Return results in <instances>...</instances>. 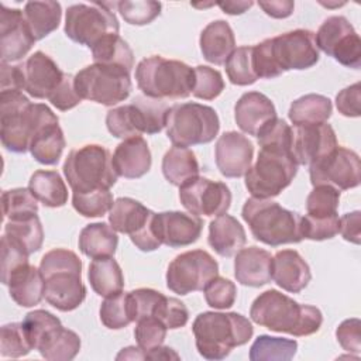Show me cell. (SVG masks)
<instances>
[{"instance_id": "obj_60", "label": "cell", "mask_w": 361, "mask_h": 361, "mask_svg": "<svg viewBox=\"0 0 361 361\" xmlns=\"http://www.w3.org/2000/svg\"><path fill=\"white\" fill-rule=\"evenodd\" d=\"M258 6L265 11L267 16L272 18H286L293 13L295 8V3L290 0L258 1Z\"/></svg>"}, {"instance_id": "obj_63", "label": "cell", "mask_w": 361, "mask_h": 361, "mask_svg": "<svg viewBox=\"0 0 361 361\" xmlns=\"http://www.w3.org/2000/svg\"><path fill=\"white\" fill-rule=\"evenodd\" d=\"M252 1H220L217 6L223 10V13L230 16H237L245 13L250 7H252Z\"/></svg>"}, {"instance_id": "obj_20", "label": "cell", "mask_w": 361, "mask_h": 361, "mask_svg": "<svg viewBox=\"0 0 361 361\" xmlns=\"http://www.w3.org/2000/svg\"><path fill=\"white\" fill-rule=\"evenodd\" d=\"M203 230L199 216L183 212H161L154 216V231L161 244L179 248L196 243Z\"/></svg>"}, {"instance_id": "obj_22", "label": "cell", "mask_w": 361, "mask_h": 361, "mask_svg": "<svg viewBox=\"0 0 361 361\" xmlns=\"http://www.w3.org/2000/svg\"><path fill=\"white\" fill-rule=\"evenodd\" d=\"M252 142L237 131L223 133L214 147L217 169L226 178L244 176L252 164Z\"/></svg>"}, {"instance_id": "obj_64", "label": "cell", "mask_w": 361, "mask_h": 361, "mask_svg": "<svg viewBox=\"0 0 361 361\" xmlns=\"http://www.w3.org/2000/svg\"><path fill=\"white\" fill-rule=\"evenodd\" d=\"M117 360H144V353H142V350L137 345V347H133V345H130V347H126V348H123L118 354H117V357H116Z\"/></svg>"}, {"instance_id": "obj_43", "label": "cell", "mask_w": 361, "mask_h": 361, "mask_svg": "<svg viewBox=\"0 0 361 361\" xmlns=\"http://www.w3.org/2000/svg\"><path fill=\"white\" fill-rule=\"evenodd\" d=\"M227 78L233 85L248 86L257 82V75L252 66V47L243 45L233 51L224 63Z\"/></svg>"}, {"instance_id": "obj_4", "label": "cell", "mask_w": 361, "mask_h": 361, "mask_svg": "<svg viewBox=\"0 0 361 361\" xmlns=\"http://www.w3.org/2000/svg\"><path fill=\"white\" fill-rule=\"evenodd\" d=\"M243 220L248 224L252 237L271 247L296 244L300 235V214L282 207L271 199L250 197L241 210Z\"/></svg>"}, {"instance_id": "obj_12", "label": "cell", "mask_w": 361, "mask_h": 361, "mask_svg": "<svg viewBox=\"0 0 361 361\" xmlns=\"http://www.w3.org/2000/svg\"><path fill=\"white\" fill-rule=\"evenodd\" d=\"M219 275L217 261L204 250H190L176 255L166 269V286L178 295L203 290Z\"/></svg>"}, {"instance_id": "obj_9", "label": "cell", "mask_w": 361, "mask_h": 361, "mask_svg": "<svg viewBox=\"0 0 361 361\" xmlns=\"http://www.w3.org/2000/svg\"><path fill=\"white\" fill-rule=\"evenodd\" d=\"M128 71L106 65H87L75 75V87L86 100L114 106L124 102L133 89Z\"/></svg>"}, {"instance_id": "obj_59", "label": "cell", "mask_w": 361, "mask_h": 361, "mask_svg": "<svg viewBox=\"0 0 361 361\" xmlns=\"http://www.w3.org/2000/svg\"><path fill=\"white\" fill-rule=\"evenodd\" d=\"M338 233L345 241L360 244L361 240V213L358 210L345 213L340 217Z\"/></svg>"}, {"instance_id": "obj_57", "label": "cell", "mask_w": 361, "mask_h": 361, "mask_svg": "<svg viewBox=\"0 0 361 361\" xmlns=\"http://www.w3.org/2000/svg\"><path fill=\"white\" fill-rule=\"evenodd\" d=\"M361 322L357 317L347 319L341 322L336 330V337L343 350L354 354H360L361 351V333H360Z\"/></svg>"}, {"instance_id": "obj_39", "label": "cell", "mask_w": 361, "mask_h": 361, "mask_svg": "<svg viewBox=\"0 0 361 361\" xmlns=\"http://www.w3.org/2000/svg\"><path fill=\"white\" fill-rule=\"evenodd\" d=\"M66 145L63 131L58 123L44 127L32 140L30 152L32 158L42 165H55L62 157Z\"/></svg>"}, {"instance_id": "obj_30", "label": "cell", "mask_w": 361, "mask_h": 361, "mask_svg": "<svg viewBox=\"0 0 361 361\" xmlns=\"http://www.w3.org/2000/svg\"><path fill=\"white\" fill-rule=\"evenodd\" d=\"M199 45L203 58L213 65H224L235 49V37L224 20L209 23L200 32Z\"/></svg>"}, {"instance_id": "obj_14", "label": "cell", "mask_w": 361, "mask_h": 361, "mask_svg": "<svg viewBox=\"0 0 361 361\" xmlns=\"http://www.w3.org/2000/svg\"><path fill=\"white\" fill-rule=\"evenodd\" d=\"M269 52L276 68L283 73L286 71H303L319 62V49L314 42V32L298 28L268 38Z\"/></svg>"}, {"instance_id": "obj_53", "label": "cell", "mask_w": 361, "mask_h": 361, "mask_svg": "<svg viewBox=\"0 0 361 361\" xmlns=\"http://www.w3.org/2000/svg\"><path fill=\"white\" fill-rule=\"evenodd\" d=\"M166 330L168 329L165 324L155 316H144L138 319L134 329L137 345L142 351H148L161 345L166 337Z\"/></svg>"}, {"instance_id": "obj_5", "label": "cell", "mask_w": 361, "mask_h": 361, "mask_svg": "<svg viewBox=\"0 0 361 361\" xmlns=\"http://www.w3.org/2000/svg\"><path fill=\"white\" fill-rule=\"evenodd\" d=\"M135 82L148 97L186 99L193 90L195 69L182 61L152 55L138 62Z\"/></svg>"}, {"instance_id": "obj_17", "label": "cell", "mask_w": 361, "mask_h": 361, "mask_svg": "<svg viewBox=\"0 0 361 361\" xmlns=\"http://www.w3.org/2000/svg\"><path fill=\"white\" fill-rule=\"evenodd\" d=\"M45 279V300L59 312L78 309L86 298L82 282V267L52 269L42 274Z\"/></svg>"}, {"instance_id": "obj_2", "label": "cell", "mask_w": 361, "mask_h": 361, "mask_svg": "<svg viewBox=\"0 0 361 361\" xmlns=\"http://www.w3.org/2000/svg\"><path fill=\"white\" fill-rule=\"evenodd\" d=\"M250 317L271 331L295 337L314 334L323 323V314L316 306L298 303L276 289H268L254 299Z\"/></svg>"}, {"instance_id": "obj_26", "label": "cell", "mask_w": 361, "mask_h": 361, "mask_svg": "<svg viewBox=\"0 0 361 361\" xmlns=\"http://www.w3.org/2000/svg\"><path fill=\"white\" fill-rule=\"evenodd\" d=\"M234 276L238 283L251 288L267 285L272 279V255L251 245L241 248L234 258Z\"/></svg>"}, {"instance_id": "obj_54", "label": "cell", "mask_w": 361, "mask_h": 361, "mask_svg": "<svg viewBox=\"0 0 361 361\" xmlns=\"http://www.w3.org/2000/svg\"><path fill=\"white\" fill-rule=\"evenodd\" d=\"M206 303L214 309H228L234 305L237 298V288L234 282L223 276H214L203 289Z\"/></svg>"}, {"instance_id": "obj_62", "label": "cell", "mask_w": 361, "mask_h": 361, "mask_svg": "<svg viewBox=\"0 0 361 361\" xmlns=\"http://www.w3.org/2000/svg\"><path fill=\"white\" fill-rule=\"evenodd\" d=\"M142 353H144V360H179L180 358L171 347H165L162 344Z\"/></svg>"}, {"instance_id": "obj_52", "label": "cell", "mask_w": 361, "mask_h": 361, "mask_svg": "<svg viewBox=\"0 0 361 361\" xmlns=\"http://www.w3.org/2000/svg\"><path fill=\"white\" fill-rule=\"evenodd\" d=\"M151 316L159 319L168 330H175L183 327L188 323L189 310L179 299L162 295L157 302Z\"/></svg>"}, {"instance_id": "obj_28", "label": "cell", "mask_w": 361, "mask_h": 361, "mask_svg": "<svg viewBox=\"0 0 361 361\" xmlns=\"http://www.w3.org/2000/svg\"><path fill=\"white\" fill-rule=\"evenodd\" d=\"M1 282L8 286L10 298L18 306L32 307L44 299L45 279L39 268H35L30 262L17 267Z\"/></svg>"}, {"instance_id": "obj_24", "label": "cell", "mask_w": 361, "mask_h": 361, "mask_svg": "<svg viewBox=\"0 0 361 361\" xmlns=\"http://www.w3.org/2000/svg\"><path fill=\"white\" fill-rule=\"evenodd\" d=\"M124 106L130 126L135 135L158 134L165 128L169 110L166 100L138 94L130 104Z\"/></svg>"}, {"instance_id": "obj_25", "label": "cell", "mask_w": 361, "mask_h": 361, "mask_svg": "<svg viewBox=\"0 0 361 361\" xmlns=\"http://www.w3.org/2000/svg\"><path fill=\"white\" fill-rule=\"evenodd\" d=\"M114 171L118 176L138 179L144 176L152 164L151 151L144 137H131L123 140L111 157Z\"/></svg>"}, {"instance_id": "obj_21", "label": "cell", "mask_w": 361, "mask_h": 361, "mask_svg": "<svg viewBox=\"0 0 361 361\" xmlns=\"http://www.w3.org/2000/svg\"><path fill=\"white\" fill-rule=\"evenodd\" d=\"M35 38L30 32L23 10L0 6V52L1 62L11 63L25 56Z\"/></svg>"}, {"instance_id": "obj_16", "label": "cell", "mask_w": 361, "mask_h": 361, "mask_svg": "<svg viewBox=\"0 0 361 361\" xmlns=\"http://www.w3.org/2000/svg\"><path fill=\"white\" fill-rule=\"evenodd\" d=\"M182 206L195 216H220L231 204V192L223 182L197 176L179 188Z\"/></svg>"}, {"instance_id": "obj_50", "label": "cell", "mask_w": 361, "mask_h": 361, "mask_svg": "<svg viewBox=\"0 0 361 361\" xmlns=\"http://www.w3.org/2000/svg\"><path fill=\"white\" fill-rule=\"evenodd\" d=\"M32 350L21 323H7L0 329V354L3 357L18 358Z\"/></svg>"}, {"instance_id": "obj_55", "label": "cell", "mask_w": 361, "mask_h": 361, "mask_svg": "<svg viewBox=\"0 0 361 361\" xmlns=\"http://www.w3.org/2000/svg\"><path fill=\"white\" fill-rule=\"evenodd\" d=\"M48 100L54 107H56L61 111H68L76 107L82 102V97L79 96L75 87V76L71 73H65L63 79L51 93Z\"/></svg>"}, {"instance_id": "obj_42", "label": "cell", "mask_w": 361, "mask_h": 361, "mask_svg": "<svg viewBox=\"0 0 361 361\" xmlns=\"http://www.w3.org/2000/svg\"><path fill=\"white\" fill-rule=\"evenodd\" d=\"M296 350H298L296 340L261 334L255 338V341L250 348V360L251 361H264V360L288 361L295 357Z\"/></svg>"}, {"instance_id": "obj_34", "label": "cell", "mask_w": 361, "mask_h": 361, "mask_svg": "<svg viewBox=\"0 0 361 361\" xmlns=\"http://www.w3.org/2000/svg\"><path fill=\"white\" fill-rule=\"evenodd\" d=\"M92 289L103 298L116 295L124 288V275L113 257L94 258L87 271Z\"/></svg>"}, {"instance_id": "obj_27", "label": "cell", "mask_w": 361, "mask_h": 361, "mask_svg": "<svg viewBox=\"0 0 361 361\" xmlns=\"http://www.w3.org/2000/svg\"><path fill=\"white\" fill-rule=\"evenodd\" d=\"M272 279L286 292L299 293L310 282L307 262L295 250H281L272 257Z\"/></svg>"}, {"instance_id": "obj_1", "label": "cell", "mask_w": 361, "mask_h": 361, "mask_svg": "<svg viewBox=\"0 0 361 361\" xmlns=\"http://www.w3.org/2000/svg\"><path fill=\"white\" fill-rule=\"evenodd\" d=\"M59 123L44 103H31L21 90L0 93V138L3 147L16 154L30 151L35 135L47 126Z\"/></svg>"}, {"instance_id": "obj_11", "label": "cell", "mask_w": 361, "mask_h": 361, "mask_svg": "<svg viewBox=\"0 0 361 361\" xmlns=\"http://www.w3.org/2000/svg\"><path fill=\"white\" fill-rule=\"evenodd\" d=\"M155 213L133 197H118L109 212L110 226L121 234H127L131 243L141 251L158 250L162 244L154 231Z\"/></svg>"}, {"instance_id": "obj_19", "label": "cell", "mask_w": 361, "mask_h": 361, "mask_svg": "<svg viewBox=\"0 0 361 361\" xmlns=\"http://www.w3.org/2000/svg\"><path fill=\"white\" fill-rule=\"evenodd\" d=\"M338 147L329 123L303 124L292 128V155L298 165H310Z\"/></svg>"}, {"instance_id": "obj_3", "label": "cell", "mask_w": 361, "mask_h": 361, "mask_svg": "<svg viewBox=\"0 0 361 361\" xmlns=\"http://www.w3.org/2000/svg\"><path fill=\"white\" fill-rule=\"evenodd\" d=\"M199 354L206 360H223L234 347L244 345L252 337L251 322L235 312H203L192 324Z\"/></svg>"}, {"instance_id": "obj_18", "label": "cell", "mask_w": 361, "mask_h": 361, "mask_svg": "<svg viewBox=\"0 0 361 361\" xmlns=\"http://www.w3.org/2000/svg\"><path fill=\"white\" fill-rule=\"evenodd\" d=\"M21 79V90L34 99H47L63 79L65 72L42 51H35L24 62L17 63Z\"/></svg>"}, {"instance_id": "obj_31", "label": "cell", "mask_w": 361, "mask_h": 361, "mask_svg": "<svg viewBox=\"0 0 361 361\" xmlns=\"http://www.w3.org/2000/svg\"><path fill=\"white\" fill-rule=\"evenodd\" d=\"M78 245L80 252L92 259L113 257L118 245L117 231L104 221L90 223L80 230Z\"/></svg>"}, {"instance_id": "obj_33", "label": "cell", "mask_w": 361, "mask_h": 361, "mask_svg": "<svg viewBox=\"0 0 361 361\" xmlns=\"http://www.w3.org/2000/svg\"><path fill=\"white\" fill-rule=\"evenodd\" d=\"M23 14L30 32L39 41L59 27L62 7L58 1H27Z\"/></svg>"}, {"instance_id": "obj_51", "label": "cell", "mask_w": 361, "mask_h": 361, "mask_svg": "<svg viewBox=\"0 0 361 361\" xmlns=\"http://www.w3.org/2000/svg\"><path fill=\"white\" fill-rule=\"evenodd\" d=\"M300 235L306 240L323 241L330 240L338 234L340 217L338 214L330 217H314V216H300Z\"/></svg>"}, {"instance_id": "obj_13", "label": "cell", "mask_w": 361, "mask_h": 361, "mask_svg": "<svg viewBox=\"0 0 361 361\" xmlns=\"http://www.w3.org/2000/svg\"><path fill=\"white\" fill-rule=\"evenodd\" d=\"M317 49L334 58L338 63L360 69L361 66V39L350 21L343 16L326 18L314 34Z\"/></svg>"}, {"instance_id": "obj_58", "label": "cell", "mask_w": 361, "mask_h": 361, "mask_svg": "<svg viewBox=\"0 0 361 361\" xmlns=\"http://www.w3.org/2000/svg\"><path fill=\"white\" fill-rule=\"evenodd\" d=\"M360 83H354L351 86L344 87L336 96V106L338 113L345 117H360V100H361V90Z\"/></svg>"}, {"instance_id": "obj_45", "label": "cell", "mask_w": 361, "mask_h": 361, "mask_svg": "<svg viewBox=\"0 0 361 361\" xmlns=\"http://www.w3.org/2000/svg\"><path fill=\"white\" fill-rule=\"evenodd\" d=\"M38 200L28 188H14L1 195L3 214L8 220L23 219L38 213Z\"/></svg>"}, {"instance_id": "obj_37", "label": "cell", "mask_w": 361, "mask_h": 361, "mask_svg": "<svg viewBox=\"0 0 361 361\" xmlns=\"http://www.w3.org/2000/svg\"><path fill=\"white\" fill-rule=\"evenodd\" d=\"M333 111L331 100L323 94L309 93L292 102L288 117L293 126L326 123Z\"/></svg>"}, {"instance_id": "obj_10", "label": "cell", "mask_w": 361, "mask_h": 361, "mask_svg": "<svg viewBox=\"0 0 361 361\" xmlns=\"http://www.w3.org/2000/svg\"><path fill=\"white\" fill-rule=\"evenodd\" d=\"M120 24L104 3H78L68 7L65 13L63 31L69 39L79 45L92 48L104 35L118 34Z\"/></svg>"}, {"instance_id": "obj_38", "label": "cell", "mask_w": 361, "mask_h": 361, "mask_svg": "<svg viewBox=\"0 0 361 361\" xmlns=\"http://www.w3.org/2000/svg\"><path fill=\"white\" fill-rule=\"evenodd\" d=\"M37 350L45 360L69 361L73 360L80 350V337L73 330L59 326L42 340Z\"/></svg>"}, {"instance_id": "obj_56", "label": "cell", "mask_w": 361, "mask_h": 361, "mask_svg": "<svg viewBox=\"0 0 361 361\" xmlns=\"http://www.w3.org/2000/svg\"><path fill=\"white\" fill-rule=\"evenodd\" d=\"M28 254L6 234L1 237V281H4L11 271L28 262Z\"/></svg>"}, {"instance_id": "obj_61", "label": "cell", "mask_w": 361, "mask_h": 361, "mask_svg": "<svg viewBox=\"0 0 361 361\" xmlns=\"http://www.w3.org/2000/svg\"><path fill=\"white\" fill-rule=\"evenodd\" d=\"M1 90H21L18 65L1 62Z\"/></svg>"}, {"instance_id": "obj_44", "label": "cell", "mask_w": 361, "mask_h": 361, "mask_svg": "<svg viewBox=\"0 0 361 361\" xmlns=\"http://www.w3.org/2000/svg\"><path fill=\"white\" fill-rule=\"evenodd\" d=\"M109 8L116 7L126 23L131 25H145L152 23L161 14V3L154 0H123L104 3Z\"/></svg>"}, {"instance_id": "obj_47", "label": "cell", "mask_w": 361, "mask_h": 361, "mask_svg": "<svg viewBox=\"0 0 361 361\" xmlns=\"http://www.w3.org/2000/svg\"><path fill=\"white\" fill-rule=\"evenodd\" d=\"M114 200L110 189L72 193V206L83 217H103L110 212Z\"/></svg>"}, {"instance_id": "obj_48", "label": "cell", "mask_w": 361, "mask_h": 361, "mask_svg": "<svg viewBox=\"0 0 361 361\" xmlns=\"http://www.w3.org/2000/svg\"><path fill=\"white\" fill-rule=\"evenodd\" d=\"M340 204V190L329 185L313 186L306 199V212L314 217L336 216Z\"/></svg>"}, {"instance_id": "obj_6", "label": "cell", "mask_w": 361, "mask_h": 361, "mask_svg": "<svg viewBox=\"0 0 361 361\" xmlns=\"http://www.w3.org/2000/svg\"><path fill=\"white\" fill-rule=\"evenodd\" d=\"M62 169L72 192L79 193L110 189L118 178L110 151L99 144H86L72 149Z\"/></svg>"}, {"instance_id": "obj_32", "label": "cell", "mask_w": 361, "mask_h": 361, "mask_svg": "<svg viewBox=\"0 0 361 361\" xmlns=\"http://www.w3.org/2000/svg\"><path fill=\"white\" fill-rule=\"evenodd\" d=\"M161 168L165 179L178 188L197 178L200 171L195 152L189 148L175 145L165 152Z\"/></svg>"}, {"instance_id": "obj_41", "label": "cell", "mask_w": 361, "mask_h": 361, "mask_svg": "<svg viewBox=\"0 0 361 361\" xmlns=\"http://www.w3.org/2000/svg\"><path fill=\"white\" fill-rule=\"evenodd\" d=\"M4 234L17 243L28 255L39 251L42 247L44 230L37 214L8 220L4 224Z\"/></svg>"}, {"instance_id": "obj_29", "label": "cell", "mask_w": 361, "mask_h": 361, "mask_svg": "<svg viewBox=\"0 0 361 361\" xmlns=\"http://www.w3.org/2000/svg\"><path fill=\"white\" fill-rule=\"evenodd\" d=\"M207 243L216 254L228 258L245 245V230L235 217L224 213L209 223Z\"/></svg>"}, {"instance_id": "obj_15", "label": "cell", "mask_w": 361, "mask_h": 361, "mask_svg": "<svg viewBox=\"0 0 361 361\" xmlns=\"http://www.w3.org/2000/svg\"><path fill=\"white\" fill-rule=\"evenodd\" d=\"M360 169L358 154L345 147H337L309 165V176L313 186L329 185L337 190H348L360 185Z\"/></svg>"}, {"instance_id": "obj_36", "label": "cell", "mask_w": 361, "mask_h": 361, "mask_svg": "<svg viewBox=\"0 0 361 361\" xmlns=\"http://www.w3.org/2000/svg\"><path fill=\"white\" fill-rule=\"evenodd\" d=\"M90 49L94 63L121 68L128 72L134 66L133 49L118 34L104 35Z\"/></svg>"}, {"instance_id": "obj_23", "label": "cell", "mask_w": 361, "mask_h": 361, "mask_svg": "<svg viewBox=\"0 0 361 361\" xmlns=\"http://www.w3.org/2000/svg\"><path fill=\"white\" fill-rule=\"evenodd\" d=\"M276 118V109L271 99L259 92L244 93L234 106V120L248 135H258L264 127Z\"/></svg>"}, {"instance_id": "obj_35", "label": "cell", "mask_w": 361, "mask_h": 361, "mask_svg": "<svg viewBox=\"0 0 361 361\" xmlns=\"http://www.w3.org/2000/svg\"><path fill=\"white\" fill-rule=\"evenodd\" d=\"M28 189L47 207H62L68 202V188L56 171H35L28 180Z\"/></svg>"}, {"instance_id": "obj_40", "label": "cell", "mask_w": 361, "mask_h": 361, "mask_svg": "<svg viewBox=\"0 0 361 361\" xmlns=\"http://www.w3.org/2000/svg\"><path fill=\"white\" fill-rule=\"evenodd\" d=\"M100 322L110 330H120L135 322V310L131 292H118L104 298L100 305Z\"/></svg>"}, {"instance_id": "obj_49", "label": "cell", "mask_w": 361, "mask_h": 361, "mask_svg": "<svg viewBox=\"0 0 361 361\" xmlns=\"http://www.w3.org/2000/svg\"><path fill=\"white\" fill-rule=\"evenodd\" d=\"M195 69V83L192 94L202 100H214L224 90L221 73L210 66L197 65Z\"/></svg>"}, {"instance_id": "obj_46", "label": "cell", "mask_w": 361, "mask_h": 361, "mask_svg": "<svg viewBox=\"0 0 361 361\" xmlns=\"http://www.w3.org/2000/svg\"><path fill=\"white\" fill-rule=\"evenodd\" d=\"M24 333L32 347V350H37L38 345L42 343V340L56 327L62 326L61 320L52 314L48 310L37 309L32 312H28L21 322Z\"/></svg>"}, {"instance_id": "obj_7", "label": "cell", "mask_w": 361, "mask_h": 361, "mask_svg": "<svg viewBox=\"0 0 361 361\" xmlns=\"http://www.w3.org/2000/svg\"><path fill=\"white\" fill-rule=\"evenodd\" d=\"M166 135L175 147H195L216 138L220 120L210 106L188 102L169 107L165 124Z\"/></svg>"}, {"instance_id": "obj_8", "label": "cell", "mask_w": 361, "mask_h": 361, "mask_svg": "<svg viewBox=\"0 0 361 361\" xmlns=\"http://www.w3.org/2000/svg\"><path fill=\"white\" fill-rule=\"evenodd\" d=\"M298 166L292 151L261 147L255 164L244 175L245 188L252 197H275L290 185Z\"/></svg>"}]
</instances>
